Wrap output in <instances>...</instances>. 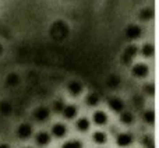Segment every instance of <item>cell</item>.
Masks as SVG:
<instances>
[{
    "label": "cell",
    "instance_id": "603a6c76",
    "mask_svg": "<svg viewBox=\"0 0 159 148\" xmlns=\"http://www.w3.org/2000/svg\"><path fill=\"white\" fill-rule=\"evenodd\" d=\"M2 52H3V48H2V46H0V53H2Z\"/></svg>",
    "mask_w": 159,
    "mask_h": 148
},
{
    "label": "cell",
    "instance_id": "44dd1931",
    "mask_svg": "<svg viewBox=\"0 0 159 148\" xmlns=\"http://www.w3.org/2000/svg\"><path fill=\"white\" fill-rule=\"evenodd\" d=\"M151 16V10H143V13H141V17H143V18H147V17H149Z\"/></svg>",
    "mask_w": 159,
    "mask_h": 148
},
{
    "label": "cell",
    "instance_id": "3957f363",
    "mask_svg": "<svg viewBox=\"0 0 159 148\" xmlns=\"http://www.w3.org/2000/svg\"><path fill=\"white\" fill-rule=\"evenodd\" d=\"M66 133H67V129H66V126H64L63 123H56L55 126L52 127V134L55 136V137H57V138L64 137Z\"/></svg>",
    "mask_w": 159,
    "mask_h": 148
},
{
    "label": "cell",
    "instance_id": "cb8c5ba5",
    "mask_svg": "<svg viewBox=\"0 0 159 148\" xmlns=\"http://www.w3.org/2000/svg\"><path fill=\"white\" fill-rule=\"evenodd\" d=\"M27 148H28V147H27Z\"/></svg>",
    "mask_w": 159,
    "mask_h": 148
},
{
    "label": "cell",
    "instance_id": "8fae6325",
    "mask_svg": "<svg viewBox=\"0 0 159 148\" xmlns=\"http://www.w3.org/2000/svg\"><path fill=\"white\" fill-rule=\"evenodd\" d=\"M63 115L66 119H73L75 115H77V108L74 105H67L63 109Z\"/></svg>",
    "mask_w": 159,
    "mask_h": 148
},
{
    "label": "cell",
    "instance_id": "9a60e30c",
    "mask_svg": "<svg viewBox=\"0 0 159 148\" xmlns=\"http://www.w3.org/2000/svg\"><path fill=\"white\" fill-rule=\"evenodd\" d=\"M61 148H82V143L78 140H70L63 144Z\"/></svg>",
    "mask_w": 159,
    "mask_h": 148
},
{
    "label": "cell",
    "instance_id": "ba28073f",
    "mask_svg": "<svg viewBox=\"0 0 159 148\" xmlns=\"http://www.w3.org/2000/svg\"><path fill=\"white\" fill-rule=\"evenodd\" d=\"M133 74L143 78V77H145L147 74H148V67H147L145 64H143V63H138V64H135V66L133 67Z\"/></svg>",
    "mask_w": 159,
    "mask_h": 148
},
{
    "label": "cell",
    "instance_id": "9c48e42d",
    "mask_svg": "<svg viewBox=\"0 0 159 148\" xmlns=\"http://www.w3.org/2000/svg\"><path fill=\"white\" fill-rule=\"evenodd\" d=\"M67 90H69V92L71 94V95H78L82 91V84L78 81H71L67 85Z\"/></svg>",
    "mask_w": 159,
    "mask_h": 148
},
{
    "label": "cell",
    "instance_id": "8992f818",
    "mask_svg": "<svg viewBox=\"0 0 159 148\" xmlns=\"http://www.w3.org/2000/svg\"><path fill=\"white\" fill-rule=\"evenodd\" d=\"M49 113H50V110L48 109V108H45V106H41V108H38V109L35 110V113H34V116H35V119L36 120H46L48 118H49Z\"/></svg>",
    "mask_w": 159,
    "mask_h": 148
},
{
    "label": "cell",
    "instance_id": "7a4b0ae2",
    "mask_svg": "<svg viewBox=\"0 0 159 148\" xmlns=\"http://www.w3.org/2000/svg\"><path fill=\"white\" fill-rule=\"evenodd\" d=\"M18 137L20 138H30L31 134H32V127L27 123H22L21 126L18 127Z\"/></svg>",
    "mask_w": 159,
    "mask_h": 148
},
{
    "label": "cell",
    "instance_id": "2e32d148",
    "mask_svg": "<svg viewBox=\"0 0 159 148\" xmlns=\"http://www.w3.org/2000/svg\"><path fill=\"white\" fill-rule=\"evenodd\" d=\"M87 104L89 105V106H95V105L99 104V96L96 95V94H89V95L87 96Z\"/></svg>",
    "mask_w": 159,
    "mask_h": 148
},
{
    "label": "cell",
    "instance_id": "5bb4252c",
    "mask_svg": "<svg viewBox=\"0 0 159 148\" xmlns=\"http://www.w3.org/2000/svg\"><path fill=\"white\" fill-rule=\"evenodd\" d=\"M120 120H121V123H124V124H131L133 123V115L130 112H121Z\"/></svg>",
    "mask_w": 159,
    "mask_h": 148
},
{
    "label": "cell",
    "instance_id": "d6986e66",
    "mask_svg": "<svg viewBox=\"0 0 159 148\" xmlns=\"http://www.w3.org/2000/svg\"><path fill=\"white\" fill-rule=\"evenodd\" d=\"M144 120L145 122H148V123H154V112H151V110H149V112H145L144 113Z\"/></svg>",
    "mask_w": 159,
    "mask_h": 148
},
{
    "label": "cell",
    "instance_id": "52a82bcc",
    "mask_svg": "<svg viewBox=\"0 0 159 148\" xmlns=\"http://www.w3.org/2000/svg\"><path fill=\"white\" fill-rule=\"evenodd\" d=\"M35 141H36V144H39V146H48V144L50 143V134L46 132L38 133L35 137Z\"/></svg>",
    "mask_w": 159,
    "mask_h": 148
},
{
    "label": "cell",
    "instance_id": "4fadbf2b",
    "mask_svg": "<svg viewBox=\"0 0 159 148\" xmlns=\"http://www.w3.org/2000/svg\"><path fill=\"white\" fill-rule=\"evenodd\" d=\"M92 138H93V141H95L96 144H103V143H106V140H107L106 134H105L103 132H96V133H93Z\"/></svg>",
    "mask_w": 159,
    "mask_h": 148
},
{
    "label": "cell",
    "instance_id": "ac0fdd59",
    "mask_svg": "<svg viewBox=\"0 0 159 148\" xmlns=\"http://www.w3.org/2000/svg\"><path fill=\"white\" fill-rule=\"evenodd\" d=\"M53 109H55V112H63V109H64V104H63V101H56L55 102V106H53Z\"/></svg>",
    "mask_w": 159,
    "mask_h": 148
},
{
    "label": "cell",
    "instance_id": "7402d4cb",
    "mask_svg": "<svg viewBox=\"0 0 159 148\" xmlns=\"http://www.w3.org/2000/svg\"><path fill=\"white\" fill-rule=\"evenodd\" d=\"M0 148H10L7 146V144H2V146H0Z\"/></svg>",
    "mask_w": 159,
    "mask_h": 148
},
{
    "label": "cell",
    "instance_id": "5b68a950",
    "mask_svg": "<svg viewBox=\"0 0 159 148\" xmlns=\"http://www.w3.org/2000/svg\"><path fill=\"white\" fill-rule=\"evenodd\" d=\"M109 106L115 112H121L124 109V104L120 98H110L109 99Z\"/></svg>",
    "mask_w": 159,
    "mask_h": 148
},
{
    "label": "cell",
    "instance_id": "ffe728a7",
    "mask_svg": "<svg viewBox=\"0 0 159 148\" xmlns=\"http://www.w3.org/2000/svg\"><path fill=\"white\" fill-rule=\"evenodd\" d=\"M18 81V77L16 76V74H10V76H8V84H16V82Z\"/></svg>",
    "mask_w": 159,
    "mask_h": 148
},
{
    "label": "cell",
    "instance_id": "30bf717a",
    "mask_svg": "<svg viewBox=\"0 0 159 148\" xmlns=\"http://www.w3.org/2000/svg\"><path fill=\"white\" fill-rule=\"evenodd\" d=\"M93 122H95L98 126H102V124H106L107 122V115L102 110H98V112L93 113Z\"/></svg>",
    "mask_w": 159,
    "mask_h": 148
},
{
    "label": "cell",
    "instance_id": "6da1fadb",
    "mask_svg": "<svg viewBox=\"0 0 159 148\" xmlns=\"http://www.w3.org/2000/svg\"><path fill=\"white\" fill-rule=\"evenodd\" d=\"M116 141H117V146L120 147H129L133 143V136L130 133H120L116 138Z\"/></svg>",
    "mask_w": 159,
    "mask_h": 148
},
{
    "label": "cell",
    "instance_id": "277c9868",
    "mask_svg": "<svg viewBox=\"0 0 159 148\" xmlns=\"http://www.w3.org/2000/svg\"><path fill=\"white\" fill-rule=\"evenodd\" d=\"M126 34H127V36L131 38V39L138 38V36L141 35V28L138 27V25H135V24H131V25H129V27L126 28Z\"/></svg>",
    "mask_w": 159,
    "mask_h": 148
},
{
    "label": "cell",
    "instance_id": "7c38bea8",
    "mask_svg": "<svg viewBox=\"0 0 159 148\" xmlns=\"http://www.w3.org/2000/svg\"><path fill=\"white\" fill-rule=\"evenodd\" d=\"M89 120L88 119H85V118H81V119H78L77 120V129L80 130V132H87L88 129H89Z\"/></svg>",
    "mask_w": 159,
    "mask_h": 148
},
{
    "label": "cell",
    "instance_id": "e0dca14e",
    "mask_svg": "<svg viewBox=\"0 0 159 148\" xmlns=\"http://www.w3.org/2000/svg\"><path fill=\"white\" fill-rule=\"evenodd\" d=\"M154 50L155 49L151 44H145L143 48V53H144V56H147V58H151V56L154 55Z\"/></svg>",
    "mask_w": 159,
    "mask_h": 148
}]
</instances>
